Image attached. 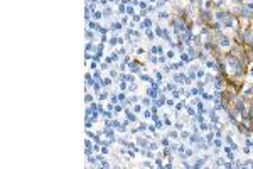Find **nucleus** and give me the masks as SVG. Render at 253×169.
<instances>
[{
  "label": "nucleus",
  "mask_w": 253,
  "mask_h": 169,
  "mask_svg": "<svg viewBox=\"0 0 253 169\" xmlns=\"http://www.w3.org/2000/svg\"><path fill=\"white\" fill-rule=\"evenodd\" d=\"M243 39H245V44L246 46H253V30L252 29H245V32H243Z\"/></svg>",
  "instance_id": "1"
},
{
  "label": "nucleus",
  "mask_w": 253,
  "mask_h": 169,
  "mask_svg": "<svg viewBox=\"0 0 253 169\" xmlns=\"http://www.w3.org/2000/svg\"><path fill=\"white\" fill-rule=\"evenodd\" d=\"M218 42H219L221 47H230L231 46V41H230V37H226V36H221V39H219Z\"/></svg>",
  "instance_id": "2"
},
{
  "label": "nucleus",
  "mask_w": 253,
  "mask_h": 169,
  "mask_svg": "<svg viewBox=\"0 0 253 169\" xmlns=\"http://www.w3.org/2000/svg\"><path fill=\"white\" fill-rule=\"evenodd\" d=\"M112 30H115V32L118 30V32H120V30H122V22H113V24H112Z\"/></svg>",
  "instance_id": "3"
},
{
  "label": "nucleus",
  "mask_w": 253,
  "mask_h": 169,
  "mask_svg": "<svg viewBox=\"0 0 253 169\" xmlns=\"http://www.w3.org/2000/svg\"><path fill=\"white\" fill-rule=\"evenodd\" d=\"M204 162H206V159H196L194 168H203V166H204Z\"/></svg>",
  "instance_id": "4"
},
{
  "label": "nucleus",
  "mask_w": 253,
  "mask_h": 169,
  "mask_svg": "<svg viewBox=\"0 0 253 169\" xmlns=\"http://www.w3.org/2000/svg\"><path fill=\"white\" fill-rule=\"evenodd\" d=\"M140 27L143 29V30H147V29L150 27V20H149V19H147V20H143V22L140 24Z\"/></svg>",
  "instance_id": "5"
},
{
  "label": "nucleus",
  "mask_w": 253,
  "mask_h": 169,
  "mask_svg": "<svg viewBox=\"0 0 253 169\" xmlns=\"http://www.w3.org/2000/svg\"><path fill=\"white\" fill-rule=\"evenodd\" d=\"M127 117H128V120H130V122H137V117H135L132 112H128V110H127Z\"/></svg>",
  "instance_id": "6"
},
{
  "label": "nucleus",
  "mask_w": 253,
  "mask_h": 169,
  "mask_svg": "<svg viewBox=\"0 0 253 169\" xmlns=\"http://www.w3.org/2000/svg\"><path fill=\"white\" fill-rule=\"evenodd\" d=\"M103 17V12H93V19L94 20H100Z\"/></svg>",
  "instance_id": "7"
},
{
  "label": "nucleus",
  "mask_w": 253,
  "mask_h": 169,
  "mask_svg": "<svg viewBox=\"0 0 253 169\" xmlns=\"http://www.w3.org/2000/svg\"><path fill=\"white\" fill-rule=\"evenodd\" d=\"M112 15V9H105L103 10V19H108Z\"/></svg>",
  "instance_id": "8"
},
{
  "label": "nucleus",
  "mask_w": 253,
  "mask_h": 169,
  "mask_svg": "<svg viewBox=\"0 0 253 169\" xmlns=\"http://www.w3.org/2000/svg\"><path fill=\"white\" fill-rule=\"evenodd\" d=\"M216 166H226V161L223 157H219V159H216Z\"/></svg>",
  "instance_id": "9"
},
{
  "label": "nucleus",
  "mask_w": 253,
  "mask_h": 169,
  "mask_svg": "<svg viewBox=\"0 0 253 169\" xmlns=\"http://www.w3.org/2000/svg\"><path fill=\"white\" fill-rule=\"evenodd\" d=\"M101 84H103V86H108V84H112V78H105V80H101Z\"/></svg>",
  "instance_id": "10"
},
{
  "label": "nucleus",
  "mask_w": 253,
  "mask_h": 169,
  "mask_svg": "<svg viewBox=\"0 0 253 169\" xmlns=\"http://www.w3.org/2000/svg\"><path fill=\"white\" fill-rule=\"evenodd\" d=\"M108 95H110V93H108L106 90H105V91H101V93H100V100H106V98H108Z\"/></svg>",
  "instance_id": "11"
},
{
  "label": "nucleus",
  "mask_w": 253,
  "mask_h": 169,
  "mask_svg": "<svg viewBox=\"0 0 253 169\" xmlns=\"http://www.w3.org/2000/svg\"><path fill=\"white\" fill-rule=\"evenodd\" d=\"M167 137H170V139H177V132H176V130H170Z\"/></svg>",
  "instance_id": "12"
},
{
  "label": "nucleus",
  "mask_w": 253,
  "mask_h": 169,
  "mask_svg": "<svg viewBox=\"0 0 253 169\" xmlns=\"http://www.w3.org/2000/svg\"><path fill=\"white\" fill-rule=\"evenodd\" d=\"M88 162H90L91 166H94V164H96V157H91V156H88Z\"/></svg>",
  "instance_id": "13"
},
{
  "label": "nucleus",
  "mask_w": 253,
  "mask_h": 169,
  "mask_svg": "<svg viewBox=\"0 0 253 169\" xmlns=\"http://www.w3.org/2000/svg\"><path fill=\"white\" fill-rule=\"evenodd\" d=\"M88 27H91V29H100V26H98L96 22H90V24H88Z\"/></svg>",
  "instance_id": "14"
},
{
  "label": "nucleus",
  "mask_w": 253,
  "mask_h": 169,
  "mask_svg": "<svg viewBox=\"0 0 253 169\" xmlns=\"http://www.w3.org/2000/svg\"><path fill=\"white\" fill-rule=\"evenodd\" d=\"M100 161H101V166H103V168H110V164H108V161H106V159H103V157H101Z\"/></svg>",
  "instance_id": "15"
},
{
  "label": "nucleus",
  "mask_w": 253,
  "mask_h": 169,
  "mask_svg": "<svg viewBox=\"0 0 253 169\" xmlns=\"http://www.w3.org/2000/svg\"><path fill=\"white\" fill-rule=\"evenodd\" d=\"M93 37H94V34H93V32L86 30V39H91V41H93Z\"/></svg>",
  "instance_id": "16"
},
{
  "label": "nucleus",
  "mask_w": 253,
  "mask_h": 169,
  "mask_svg": "<svg viewBox=\"0 0 253 169\" xmlns=\"http://www.w3.org/2000/svg\"><path fill=\"white\" fill-rule=\"evenodd\" d=\"M159 17H160V19H169V14H167V12H160Z\"/></svg>",
  "instance_id": "17"
},
{
  "label": "nucleus",
  "mask_w": 253,
  "mask_h": 169,
  "mask_svg": "<svg viewBox=\"0 0 253 169\" xmlns=\"http://www.w3.org/2000/svg\"><path fill=\"white\" fill-rule=\"evenodd\" d=\"M189 135H191V134H189V132L186 130V132H182V134H181V139H187Z\"/></svg>",
  "instance_id": "18"
},
{
  "label": "nucleus",
  "mask_w": 253,
  "mask_h": 169,
  "mask_svg": "<svg viewBox=\"0 0 253 169\" xmlns=\"http://www.w3.org/2000/svg\"><path fill=\"white\" fill-rule=\"evenodd\" d=\"M98 30H100L101 34H106V32H108V29H106V27H100V29H98Z\"/></svg>",
  "instance_id": "19"
},
{
  "label": "nucleus",
  "mask_w": 253,
  "mask_h": 169,
  "mask_svg": "<svg viewBox=\"0 0 253 169\" xmlns=\"http://www.w3.org/2000/svg\"><path fill=\"white\" fill-rule=\"evenodd\" d=\"M91 100H93V96H91V95L88 93V95H86V103H90V102H91Z\"/></svg>",
  "instance_id": "20"
},
{
  "label": "nucleus",
  "mask_w": 253,
  "mask_h": 169,
  "mask_svg": "<svg viewBox=\"0 0 253 169\" xmlns=\"http://www.w3.org/2000/svg\"><path fill=\"white\" fill-rule=\"evenodd\" d=\"M133 110L138 113V112H142V107H140V105H135V108H133Z\"/></svg>",
  "instance_id": "21"
},
{
  "label": "nucleus",
  "mask_w": 253,
  "mask_h": 169,
  "mask_svg": "<svg viewBox=\"0 0 253 169\" xmlns=\"http://www.w3.org/2000/svg\"><path fill=\"white\" fill-rule=\"evenodd\" d=\"M155 34H157V36H162V29L157 27V29H155Z\"/></svg>",
  "instance_id": "22"
},
{
  "label": "nucleus",
  "mask_w": 253,
  "mask_h": 169,
  "mask_svg": "<svg viewBox=\"0 0 253 169\" xmlns=\"http://www.w3.org/2000/svg\"><path fill=\"white\" fill-rule=\"evenodd\" d=\"M155 166H159V168H160V166H162V161H160V159H155Z\"/></svg>",
  "instance_id": "23"
},
{
  "label": "nucleus",
  "mask_w": 253,
  "mask_h": 169,
  "mask_svg": "<svg viewBox=\"0 0 253 169\" xmlns=\"http://www.w3.org/2000/svg\"><path fill=\"white\" fill-rule=\"evenodd\" d=\"M147 129V123H140V130H145Z\"/></svg>",
  "instance_id": "24"
},
{
  "label": "nucleus",
  "mask_w": 253,
  "mask_h": 169,
  "mask_svg": "<svg viewBox=\"0 0 253 169\" xmlns=\"http://www.w3.org/2000/svg\"><path fill=\"white\" fill-rule=\"evenodd\" d=\"M118 100H125V93H120V95H118Z\"/></svg>",
  "instance_id": "25"
},
{
  "label": "nucleus",
  "mask_w": 253,
  "mask_h": 169,
  "mask_svg": "<svg viewBox=\"0 0 253 169\" xmlns=\"http://www.w3.org/2000/svg\"><path fill=\"white\" fill-rule=\"evenodd\" d=\"M127 12H128V15H133V9H130V7L127 9Z\"/></svg>",
  "instance_id": "26"
},
{
  "label": "nucleus",
  "mask_w": 253,
  "mask_h": 169,
  "mask_svg": "<svg viewBox=\"0 0 253 169\" xmlns=\"http://www.w3.org/2000/svg\"><path fill=\"white\" fill-rule=\"evenodd\" d=\"M116 76H118V73H116V71L113 69V71H112V78H116Z\"/></svg>",
  "instance_id": "27"
},
{
  "label": "nucleus",
  "mask_w": 253,
  "mask_h": 169,
  "mask_svg": "<svg viewBox=\"0 0 253 169\" xmlns=\"http://www.w3.org/2000/svg\"><path fill=\"white\" fill-rule=\"evenodd\" d=\"M233 2H234V3H240V5L243 3V0H233Z\"/></svg>",
  "instance_id": "28"
}]
</instances>
